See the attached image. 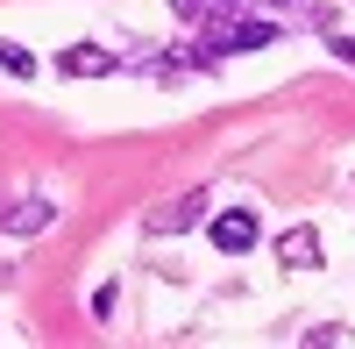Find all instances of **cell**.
<instances>
[{"mask_svg": "<svg viewBox=\"0 0 355 349\" xmlns=\"http://www.w3.org/2000/svg\"><path fill=\"white\" fill-rule=\"evenodd\" d=\"M206 236H214L220 257H249L256 236H263V221H256V207H220L214 221H206Z\"/></svg>", "mask_w": 355, "mask_h": 349, "instance_id": "obj_1", "label": "cell"}, {"mask_svg": "<svg viewBox=\"0 0 355 349\" xmlns=\"http://www.w3.org/2000/svg\"><path fill=\"white\" fill-rule=\"evenodd\" d=\"M0 72L8 79H36V57H28L21 43H0Z\"/></svg>", "mask_w": 355, "mask_h": 349, "instance_id": "obj_6", "label": "cell"}, {"mask_svg": "<svg viewBox=\"0 0 355 349\" xmlns=\"http://www.w3.org/2000/svg\"><path fill=\"white\" fill-rule=\"evenodd\" d=\"M320 29H327V50H334V57H348V65H355V36H334V22H320Z\"/></svg>", "mask_w": 355, "mask_h": 349, "instance_id": "obj_8", "label": "cell"}, {"mask_svg": "<svg viewBox=\"0 0 355 349\" xmlns=\"http://www.w3.org/2000/svg\"><path fill=\"white\" fill-rule=\"evenodd\" d=\"M206 221V193H178V200H164V207L150 214V236H185V228H199Z\"/></svg>", "mask_w": 355, "mask_h": 349, "instance_id": "obj_2", "label": "cell"}, {"mask_svg": "<svg viewBox=\"0 0 355 349\" xmlns=\"http://www.w3.org/2000/svg\"><path fill=\"white\" fill-rule=\"evenodd\" d=\"M206 8H214V0H171V15H178V22H199Z\"/></svg>", "mask_w": 355, "mask_h": 349, "instance_id": "obj_9", "label": "cell"}, {"mask_svg": "<svg viewBox=\"0 0 355 349\" xmlns=\"http://www.w3.org/2000/svg\"><path fill=\"white\" fill-rule=\"evenodd\" d=\"M57 72H64V79H107V72H114V50L71 43V50H57Z\"/></svg>", "mask_w": 355, "mask_h": 349, "instance_id": "obj_3", "label": "cell"}, {"mask_svg": "<svg viewBox=\"0 0 355 349\" xmlns=\"http://www.w3.org/2000/svg\"><path fill=\"white\" fill-rule=\"evenodd\" d=\"M50 221H57V207H50V200H36V193H28V200H15V207L0 214V228H8V236H43Z\"/></svg>", "mask_w": 355, "mask_h": 349, "instance_id": "obj_4", "label": "cell"}, {"mask_svg": "<svg viewBox=\"0 0 355 349\" xmlns=\"http://www.w3.org/2000/svg\"><path fill=\"white\" fill-rule=\"evenodd\" d=\"M277 264L284 271H313L320 264V228H284L277 236Z\"/></svg>", "mask_w": 355, "mask_h": 349, "instance_id": "obj_5", "label": "cell"}, {"mask_svg": "<svg viewBox=\"0 0 355 349\" xmlns=\"http://www.w3.org/2000/svg\"><path fill=\"white\" fill-rule=\"evenodd\" d=\"M114 300H121V285H100V293H93V321H107V314H114Z\"/></svg>", "mask_w": 355, "mask_h": 349, "instance_id": "obj_7", "label": "cell"}]
</instances>
